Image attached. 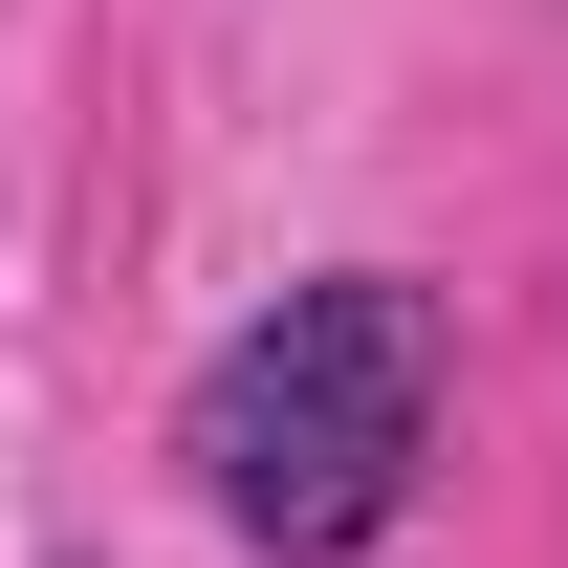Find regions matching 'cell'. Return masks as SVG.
Masks as SVG:
<instances>
[{"label":"cell","instance_id":"cell-1","mask_svg":"<svg viewBox=\"0 0 568 568\" xmlns=\"http://www.w3.org/2000/svg\"><path fill=\"white\" fill-rule=\"evenodd\" d=\"M175 459H197V503H219V525H241L263 568H328V547H372V525L416 503V459H437V306H416L394 263L284 284L263 328L197 372Z\"/></svg>","mask_w":568,"mask_h":568}]
</instances>
